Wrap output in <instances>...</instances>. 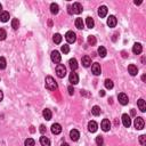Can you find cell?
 <instances>
[{
  "mask_svg": "<svg viewBox=\"0 0 146 146\" xmlns=\"http://www.w3.org/2000/svg\"><path fill=\"white\" fill-rule=\"evenodd\" d=\"M98 54H99L101 57H105V56H106V49H105V47L101 46V47L98 48Z\"/></svg>",
  "mask_w": 146,
  "mask_h": 146,
  "instance_id": "1f68e13d",
  "label": "cell"
},
{
  "mask_svg": "<svg viewBox=\"0 0 146 146\" xmlns=\"http://www.w3.org/2000/svg\"><path fill=\"white\" fill-rule=\"evenodd\" d=\"M139 143H140L142 146H145L146 145V136L145 135H142L140 137H139Z\"/></svg>",
  "mask_w": 146,
  "mask_h": 146,
  "instance_id": "74e56055",
  "label": "cell"
},
{
  "mask_svg": "<svg viewBox=\"0 0 146 146\" xmlns=\"http://www.w3.org/2000/svg\"><path fill=\"white\" fill-rule=\"evenodd\" d=\"M51 132L54 135H58V134H61L62 132V127H61V124L59 123H54L51 126Z\"/></svg>",
  "mask_w": 146,
  "mask_h": 146,
  "instance_id": "7c38bea8",
  "label": "cell"
},
{
  "mask_svg": "<svg viewBox=\"0 0 146 146\" xmlns=\"http://www.w3.org/2000/svg\"><path fill=\"white\" fill-rule=\"evenodd\" d=\"M67 90H69V94L70 95H73V94H74V89H73V87H72V86H70V87L67 88Z\"/></svg>",
  "mask_w": 146,
  "mask_h": 146,
  "instance_id": "ab89813d",
  "label": "cell"
},
{
  "mask_svg": "<svg viewBox=\"0 0 146 146\" xmlns=\"http://www.w3.org/2000/svg\"><path fill=\"white\" fill-rule=\"evenodd\" d=\"M113 86H114V84H113V81H112L111 79H106V80H105V87L106 88L112 89V88H113Z\"/></svg>",
  "mask_w": 146,
  "mask_h": 146,
  "instance_id": "f546056e",
  "label": "cell"
},
{
  "mask_svg": "<svg viewBox=\"0 0 146 146\" xmlns=\"http://www.w3.org/2000/svg\"><path fill=\"white\" fill-rule=\"evenodd\" d=\"M70 137H71V139L73 142H77L79 137H80V134H79L78 130H75V129H73V130L70 131Z\"/></svg>",
  "mask_w": 146,
  "mask_h": 146,
  "instance_id": "5bb4252c",
  "label": "cell"
},
{
  "mask_svg": "<svg viewBox=\"0 0 146 146\" xmlns=\"http://www.w3.org/2000/svg\"><path fill=\"white\" fill-rule=\"evenodd\" d=\"M2 99H4V92H2L1 90H0V102H1Z\"/></svg>",
  "mask_w": 146,
  "mask_h": 146,
  "instance_id": "b9f144b4",
  "label": "cell"
},
{
  "mask_svg": "<svg viewBox=\"0 0 146 146\" xmlns=\"http://www.w3.org/2000/svg\"><path fill=\"white\" fill-rule=\"evenodd\" d=\"M6 36H7V33L4 29H0V40H5Z\"/></svg>",
  "mask_w": 146,
  "mask_h": 146,
  "instance_id": "d590c367",
  "label": "cell"
},
{
  "mask_svg": "<svg viewBox=\"0 0 146 146\" xmlns=\"http://www.w3.org/2000/svg\"><path fill=\"white\" fill-rule=\"evenodd\" d=\"M42 114H44V118L46 119V120H50L51 117H53V113H51V111L50 109H48V108H45L44 109V112H42Z\"/></svg>",
  "mask_w": 146,
  "mask_h": 146,
  "instance_id": "7402d4cb",
  "label": "cell"
},
{
  "mask_svg": "<svg viewBox=\"0 0 146 146\" xmlns=\"http://www.w3.org/2000/svg\"><path fill=\"white\" fill-rule=\"evenodd\" d=\"M118 99H119V103H120L121 105H127L128 103H129V98H128V96L126 95L124 92H121V94H119Z\"/></svg>",
  "mask_w": 146,
  "mask_h": 146,
  "instance_id": "5b68a950",
  "label": "cell"
},
{
  "mask_svg": "<svg viewBox=\"0 0 146 146\" xmlns=\"http://www.w3.org/2000/svg\"><path fill=\"white\" fill-rule=\"evenodd\" d=\"M142 80H143V81H145V80H146V75H145V74L142 77Z\"/></svg>",
  "mask_w": 146,
  "mask_h": 146,
  "instance_id": "f6af8a7d",
  "label": "cell"
},
{
  "mask_svg": "<svg viewBox=\"0 0 146 146\" xmlns=\"http://www.w3.org/2000/svg\"><path fill=\"white\" fill-rule=\"evenodd\" d=\"M131 114H132V115H135V114H136V112H135V109H131Z\"/></svg>",
  "mask_w": 146,
  "mask_h": 146,
  "instance_id": "7dc6e473",
  "label": "cell"
},
{
  "mask_svg": "<svg viewBox=\"0 0 146 146\" xmlns=\"http://www.w3.org/2000/svg\"><path fill=\"white\" fill-rule=\"evenodd\" d=\"M18 26H19V22H18V19L17 18H14L12 21V28L14 29V30H17L18 29Z\"/></svg>",
  "mask_w": 146,
  "mask_h": 146,
  "instance_id": "d6a6232c",
  "label": "cell"
},
{
  "mask_svg": "<svg viewBox=\"0 0 146 146\" xmlns=\"http://www.w3.org/2000/svg\"><path fill=\"white\" fill-rule=\"evenodd\" d=\"M24 145L25 146H35V142H34V139H32V138H28V139H25Z\"/></svg>",
  "mask_w": 146,
  "mask_h": 146,
  "instance_id": "4dcf8cb0",
  "label": "cell"
},
{
  "mask_svg": "<svg viewBox=\"0 0 146 146\" xmlns=\"http://www.w3.org/2000/svg\"><path fill=\"white\" fill-rule=\"evenodd\" d=\"M69 65H70V67H71L72 71L77 70L78 69V62H77V59H75V58H71L69 61Z\"/></svg>",
  "mask_w": 146,
  "mask_h": 146,
  "instance_id": "44dd1931",
  "label": "cell"
},
{
  "mask_svg": "<svg viewBox=\"0 0 146 146\" xmlns=\"http://www.w3.org/2000/svg\"><path fill=\"white\" fill-rule=\"evenodd\" d=\"M71 8L73 9L72 12L74 13V14H80V13H82V11H84V8H82V5L79 4V2H74Z\"/></svg>",
  "mask_w": 146,
  "mask_h": 146,
  "instance_id": "ba28073f",
  "label": "cell"
},
{
  "mask_svg": "<svg viewBox=\"0 0 146 146\" xmlns=\"http://www.w3.org/2000/svg\"><path fill=\"white\" fill-rule=\"evenodd\" d=\"M88 44L91 45V46L96 45V38H95L94 35H89V36H88Z\"/></svg>",
  "mask_w": 146,
  "mask_h": 146,
  "instance_id": "e575fe53",
  "label": "cell"
},
{
  "mask_svg": "<svg viewBox=\"0 0 146 146\" xmlns=\"http://www.w3.org/2000/svg\"><path fill=\"white\" fill-rule=\"evenodd\" d=\"M40 144L41 146H50V140L47 137L42 136V137H40Z\"/></svg>",
  "mask_w": 146,
  "mask_h": 146,
  "instance_id": "cb8c5ba5",
  "label": "cell"
},
{
  "mask_svg": "<svg viewBox=\"0 0 146 146\" xmlns=\"http://www.w3.org/2000/svg\"><path fill=\"white\" fill-rule=\"evenodd\" d=\"M86 24H87V26L89 29H92L95 26V22H94V19H92L91 17H87V18H86Z\"/></svg>",
  "mask_w": 146,
  "mask_h": 146,
  "instance_id": "4316f807",
  "label": "cell"
},
{
  "mask_svg": "<svg viewBox=\"0 0 146 146\" xmlns=\"http://www.w3.org/2000/svg\"><path fill=\"white\" fill-rule=\"evenodd\" d=\"M117 23H118L117 17H115V16H113V15H111L107 18V25L109 26V28H114V26L117 25Z\"/></svg>",
  "mask_w": 146,
  "mask_h": 146,
  "instance_id": "4fadbf2b",
  "label": "cell"
},
{
  "mask_svg": "<svg viewBox=\"0 0 146 146\" xmlns=\"http://www.w3.org/2000/svg\"><path fill=\"white\" fill-rule=\"evenodd\" d=\"M122 123H123V126L126 128H129L131 126V119H130V117H129L128 114L122 115Z\"/></svg>",
  "mask_w": 146,
  "mask_h": 146,
  "instance_id": "9c48e42d",
  "label": "cell"
},
{
  "mask_svg": "<svg viewBox=\"0 0 146 146\" xmlns=\"http://www.w3.org/2000/svg\"><path fill=\"white\" fill-rule=\"evenodd\" d=\"M91 71L94 73L95 75H99L102 72V69H101V65L98 64V63H94V64L91 65Z\"/></svg>",
  "mask_w": 146,
  "mask_h": 146,
  "instance_id": "8fae6325",
  "label": "cell"
},
{
  "mask_svg": "<svg viewBox=\"0 0 146 146\" xmlns=\"http://www.w3.org/2000/svg\"><path fill=\"white\" fill-rule=\"evenodd\" d=\"M69 80L70 82H71L72 85H77L78 82H79V77H78V74L75 73L74 71H72L71 73H70V75H69Z\"/></svg>",
  "mask_w": 146,
  "mask_h": 146,
  "instance_id": "52a82bcc",
  "label": "cell"
},
{
  "mask_svg": "<svg viewBox=\"0 0 146 146\" xmlns=\"http://www.w3.org/2000/svg\"><path fill=\"white\" fill-rule=\"evenodd\" d=\"M142 1H135V5H140Z\"/></svg>",
  "mask_w": 146,
  "mask_h": 146,
  "instance_id": "bcb514c9",
  "label": "cell"
},
{
  "mask_svg": "<svg viewBox=\"0 0 146 146\" xmlns=\"http://www.w3.org/2000/svg\"><path fill=\"white\" fill-rule=\"evenodd\" d=\"M128 71H129V73H130V75L135 77V75H137V73H138V69H137V66H136V65L130 64L128 66Z\"/></svg>",
  "mask_w": 146,
  "mask_h": 146,
  "instance_id": "9a60e30c",
  "label": "cell"
},
{
  "mask_svg": "<svg viewBox=\"0 0 146 146\" xmlns=\"http://www.w3.org/2000/svg\"><path fill=\"white\" fill-rule=\"evenodd\" d=\"M81 62H82V65H84L85 67H88V66H90V64H91V59L88 55H85L84 57H82Z\"/></svg>",
  "mask_w": 146,
  "mask_h": 146,
  "instance_id": "e0dca14e",
  "label": "cell"
},
{
  "mask_svg": "<svg viewBox=\"0 0 146 146\" xmlns=\"http://www.w3.org/2000/svg\"><path fill=\"white\" fill-rule=\"evenodd\" d=\"M6 69V59L4 57H0V70Z\"/></svg>",
  "mask_w": 146,
  "mask_h": 146,
  "instance_id": "8d00e7d4",
  "label": "cell"
},
{
  "mask_svg": "<svg viewBox=\"0 0 146 146\" xmlns=\"http://www.w3.org/2000/svg\"><path fill=\"white\" fill-rule=\"evenodd\" d=\"M1 9H2V6H1V4H0V12H1Z\"/></svg>",
  "mask_w": 146,
  "mask_h": 146,
  "instance_id": "681fc988",
  "label": "cell"
},
{
  "mask_svg": "<svg viewBox=\"0 0 146 146\" xmlns=\"http://www.w3.org/2000/svg\"><path fill=\"white\" fill-rule=\"evenodd\" d=\"M8 19H9V13L8 12H1V14H0V21L7 22Z\"/></svg>",
  "mask_w": 146,
  "mask_h": 146,
  "instance_id": "603a6c76",
  "label": "cell"
},
{
  "mask_svg": "<svg viewBox=\"0 0 146 146\" xmlns=\"http://www.w3.org/2000/svg\"><path fill=\"white\" fill-rule=\"evenodd\" d=\"M56 74H57L58 78H64L66 75V67L63 64H58L57 67H56Z\"/></svg>",
  "mask_w": 146,
  "mask_h": 146,
  "instance_id": "7a4b0ae2",
  "label": "cell"
},
{
  "mask_svg": "<svg viewBox=\"0 0 146 146\" xmlns=\"http://www.w3.org/2000/svg\"><path fill=\"white\" fill-rule=\"evenodd\" d=\"M46 88L48 89V90H56L57 89V84H56V81H55V79L50 77V75H48V77H46Z\"/></svg>",
  "mask_w": 146,
  "mask_h": 146,
  "instance_id": "6da1fadb",
  "label": "cell"
},
{
  "mask_svg": "<svg viewBox=\"0 0 146 146\" xmlns=\"http://www.w3.org/2000/svg\"><path fill=\"white\" fill-rule=\"evenodd\" d=\"M144 126H145V121H144V119H143V118L137 117L135 119V128L136 129L142 130V129H144Z\"/></svg>",
  "mask_w": 146,
  "mask_h": 146,
  "instance_id": "277c9868",
  "label": "cell"
},
{
  "mask_svg": "<svg viewBox=\"0 0 146 146\" xmlns=\"http://www.w3.org/2000/svg\"><path fill=\"white\" fill-rule=\"evenodd\" d=\"M99 95H101V96H104V95H105V91H104V90H101V91H99Z\"/></svg>",
  "mask_w": 146,
  "mask_h": 146,
  "instance_id": "ee69618b",
  "label": "cell"
},
{
  "mask_svg": "<svg viewBox=\"0 0 146 146\" xmlns=\"http://www.w3.org/2000/svg\"><path fill=\"white\" fill-rule=\"evenodd\" d=\"M65 39L69 44H73V42H75V40H77V34L73 31H69V32H66V34H65Z\"/></svg>",
  "mask_w": 146,
  "mask_h": 146,
  "instance_id": "3957f363",
  "label": "cell"
},
{
  "mask_svg": "<svg viewBox=\"0 0 146 146\" xmlns=\"http://www.w3.org/2000/svg\"><path fill=\"white\" fill-rule=\"evenodd\" d=\"M53 40H54L55 44H61L62 42V35L59 34V33H56V34H54V36H53Z\"/></svg>",
  "mask_w": 146,
  "mask_h": 146,
  "instance_id": "f1b7e54d",
  "label": "cell"
},
{
  "mask_svg": "<svg viewBox=\"0 0 146 146\" xmlns=\"http://www.w3.org/2000/svg\"><path fill=\"white\" fill-rule=\"evenodd\" d=\"M137 105H138V107H139V109H140L142 112H145V111H146V103H145V101H144L143 98L138 99Z\"/></svg>",
  "mask_w": 146,
  "mask_h": 146,
  "instance_id": "ffe728a7",
  "label": "cell"
},
{
  "mask_svg": "<svg viewBox=\"0 0 146 146\" xmlns=\"http://www.w3.org/2000/svg\"><path fill=\"white\" fill-rule=\"evenodd\" d=\"M58 11H59V7H58L57 4H51L50 5V12H51V14L56 15L58 13Z\"/></svg>",
  "mask_w": 146,
  "mask_h": 146,
  "instance_id": "83f0119b",
  "label": "cell"
},
{
  "mask_svg": "<svg viewBox=\"0 0 146 146\" xmlns=\"http://www.w3.org/2000/svg\"><path fill=\"white\" fill-rule=\"evenodd\" d=\"M67 9H69V14H72V8H71V6H69V7H67Z\"/></svg>",
  "mask_w": 146,
  "mask_h": 146,
  "instance_id": "7bdbcfd3",
  "label": "cell"
},
{
  "mask_svg": "<svg viewBox=\"0 0 146 146\" xmlns=\"http://www.w3.org/2000/svg\"><path fill=\"white\" fill-rule=\"evenodd\" d=\"M101 107L99 106H94V107L91 108V113L95 115V117H98V115H101Z\"/></svg>",
  "mask_w": 146,
  "mask_h": 146,
  "instance_id": "484cf974",
  "label": "cell"
},
{
  "mask_svg": "<svg viewBox=\"0 0 146 146\" xmlns=\"http://www.w3.org/2000/svg\"><path fill=\"white\" fill-rule=\"evenodd\" d=\"M98 15L101 16V17H105V16L107 15V7H106V6H101L98 9Z\"/></svg>",
  "mask_w": 146,
  "mask_h": 146,
  "instance_id": "d6986e66",
  "label": "cell"
},
{
  "mask_svg": "<svg viewBox=\"0 0 146 146\" xmlns=\"http://www.w3.org/2000/svg\"><path fill=\"white\" fill-rule=\"evenodd\" d=\"M75 26H77V28H78L79 30L84 29V26H85V22L82 21V18L78 17L77 19H75Z\"/></svg>",
  "mask_w": 146,
  "mask_h": 146,
  "instance_id": "d4e9b609",
  "label": "cell"
},
{
  "mask_svg": "<svg viewBox=\"0 0 146 146\" xmlns=\"http://www.w3.org/2000/svg\"><path fill=\"white\" fill-rule=\"evenodd\" d=\"M69 51H70V47H69V45H64V46H62V53H64V54H67Z\"/></svg>",
  "mask_w": 146,
  "mask_h": 146,
  "instance_id": "f35d334b",
  "label": "cell"
},
{
  "mask_svg": "<svg viewBox=\"0 0 146 146\" xmlns=\"http://www.w3.org/2000/svg\"><path fill=\"white\" fill-rule=\"evenodd\" d=\"M96 144H97V146L104 145V139H103L102 136H97V137H96Z\"/></svg>",
  "mask_w": 146,
  "mask_h": 146,
  "instance_id": "836d02e7",
  "label": "cell"
},
{
  "mask_svg": "<svg viewBox=\"0 0 146 146\" xmlns=\"http://www.w3.org/2000/svg\"><path fill=\"white\" fill-rule=\"evenodd\" d=\"M132 51H134V54L139 55L143 51V46L140 44H135L134 47H132Z\"/></svg>",
  "mask_w": 146,
  "mask_h": 146,
  "instance_id": "ac0fdd59",
  "label": "cell"
},
{
  "mask_svg": "<svg viewBox=\"0 0 146 146\" xmlns=\"http://www.w3.org/2000/svg\"><path fill=\"white\" fill-rule=\"evenodd\" d=\"M50 57H51V61L54 62V63H61V59H62V56L61 54L57 51V50H54V51H51V55H50Z\"/></svg>",
  "mask_w": 146,
  "mask_h": 146,
  "instance_id": "8992f818",
  "label": "cell"
},
{
  "mask_svg": "<svg viewBox=\"0 0 146 146\" xmlns=\"http://www.w3.org/2000/svg\"><path fill=\"white\" fill-rule=\"evenodd\" d=\"M97 128H98V124L95 121H90L88 123V130L90 132H96L97 131Z\"/></svg>",
  "mask_w": 146,
  "mask_h": 146,
  "instance_id": "2e32d148",
  "label": "cell"
},
{
  "mask_svg": "<svg viewBox=\"0 0 146 146\" xmlns=\"http://www.w3.org/2000/svg\"><path fill=\"white\" fill-rule=\"evenodd\" d=\"M45 131H46V127L44 124H41L40 126V132H41V134H45Z\"/></svg>",
  "mask_w": 146,
  "mask_h": 146,
  "instance_id": "60d3db41",
  "label": "cell"
},
{
  "mask_svg": "<svg viewBox=\"0 0 146 146\" xmlns=\"http://www.w3.org/2000/svg\"><path fill=\"white\" fill-rule=\"evenodd\" d=\"M101 127L103 129V131H108L109 129H111V122H109V120H107V119H104L101 123Z\"/></svg>",
  "mask_w": 146,
  "mask_h": 146,
  "instance_id": "30bf717a",
  "label": "cell"
},
{
  "mask_svg": "<svg viewBox=\"0 0 146 146\" xmlns=\"http://www.w3.org/2000/svg\"><path fill=\"white\" fill-rule=\"evenodd\" d=\"M62 146H70V145H69V144H66V143H63Z\"/></svg>",
  "mask_w": 146,
  "mask_h": 146,
  "instance_id": "c3c4849f",
  "label": "cell"
}]
</instances>
